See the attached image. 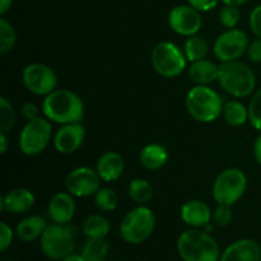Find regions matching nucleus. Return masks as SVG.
Here are the masks:
<instances>
[{
  "label": "nucleus",
  "instance_id": "1",
  "mask_svg": "<svg viewBox=\"0 0 261 261\" xmlns=\"http://www.w3.org/2000/svg\"><path fill=\"white\" fill-rule=\"evenodd\" d=\"M46 119L58 124H73L83 119L84 105L81 97L68 89H55L42 103Z\"/></svg>",
  "mask_w": 261,
  "mask_h": 261
},
{
  "label": "nucleus",
  "instance_id": "2",
  "mask_svg": "<svg viewBox=\"0 0 261 261\" xmlns=\"http://www.w3.org/2000/svg\"><path fill=\"white\" fill-rule=\"evenodd\" d=\"M177 252L182 261H219L222 255L214 237L199 228L188 229L180 234Z\"/></svg>",
  "mask_w": 261,
  "mask_h": 261
},
{
  "label": "nucleus",
  "instance_id": "3",
  "mask_svg": "<svg viewBox=\"0 0 261 261\" xmlns=\"http://www.w3.org/2000/svg\"><path fill=\"white\" fill-rule=\"evenodd\" d=\"M76 227L73 224H47L40 239L41 251L51 260H61L74 251L76 241Z\"/></svg>",
  "mask_w": 261,
  "mask_h": 261
},
{
  "label": "nucleus",
  "instance_id": "4",
  "mask_svg": "<svg viewBox=\"0 0 261 261\" xmlns=\"http://www.w3.org/2000/svg\"><path fill=\"white\" fill-rule=\"evenodd\" d=\"M218 81L222 88L231 96L241 98L252 93L256 84L255 74L241 61H226L219 65Z\"/></svg>",
  "mask_w": 261,
  "mask_h": 261
},
{
  "label": "nucleus",
  "instance_id": "5",
  "mask_svg": "<svg viewBox=\"0 0 261 261\" xmlns=\"http://www.w3.org/2000/svg\"><path fill=\"white\" fill-rule=\"evenodd\" d=\"M222 97L206 86H196L186 96V109L194 120L212 122L223 114Z\"/></svg>",
  "mask_w": 261,
  "mask_h": 261
},
{
  "label": "nucleus",
  "instance_id": "6",
  "mask_svg": "<svg viewBox=\"0 0 261 261\" xmlns=\"http://www.w3.org/2000/svg\"><path fill=\"white\" fill-rule=\"evenodd\" d=\"M155 227L154 213L142 205L130 211L120 224V236L126 244L140 245L152 236Z\"/></svg>",
  "mask_w": 261,
  "mask_h": 261
},
{
  "label": "nucleus",
  "instance_id": "7",
  "mask_svg": "<svg viewBox=\"0 0 261 261\" xmlns=\"http://www.w3.org/2000/svg\"><path fill=\"white\" fill-rule=\"evenodd\" d=\"M246 188V175L239 168H227L214 181V200L218 204L232 206L244 196Z\"/></svg>",
  "mask_w": 261,
  "mask_h": 261
},
{
  "label": "nucleus",
  "instance_id": "8",
  "mask_svg": "<svg viewBox=\"0 0 261 261\" xmlns=\"http://www.w3.org/2000/svg\"><path fill=\"white\" fill-rule=\"evenodd\" d=\"M152 65L160 75L166 78H175L180 75L186 68V56L172 42H160L152 51Z\"/></svg>",
  "mask_w": 261,
  "mask_h": 261
},
{
  "label": "nucleus",
  "instance_id": "9",
  "mask_svg": "<svg viewBox=\"0 0 261 261\" xmlns=\"http://www.w3.org/2000/svg\"><path fill=\"white\" fill-rule=\"evenodd\" d=\"M51 133L53 129L48 119L40 116L35 120H30L20 132V150L25 155L40 154L47 147L51 139Z\"/></svg>",
  "mask_w": 261,
  "mask_h": 261
},
{
  "label": "nucleus",
  "instance_id": "10",
  "mask_svg": "<svg viewBox=\"0 0 261 261\" xmlns=\"http://www.w3.org/2000/svg\"><path fill=\"white\" fill-rule=\"evenodd\" d=\"M25 88L37 96H47L58 87V76L46 64L33 63L24 68L22 74Z\"/></svg>",
  "mask_w": 261,
  "mask_h": 261
},
{
  "label": "nucleus",
  "instance_id": "11",
  "mask_svg": "<svg viewBox=\"0 0 261 261\" xmlns=\"http://www.w3.org/2000/svg\"><path fill=\"white\" fill-rule=\"evenodd\" d=\"M249 47V38L247 35L241 30H231L222 33L214 42V55L222 63L234 61L247 53Z\"/></svg>",
  "mask_w": 261,
  "mask_h": 261
},
{
  "label": "nucleus",
  "instance_id": "12",
  "mask_svg": "<svg viewBox=\"0 0 261 261\" xmlns=\"http://www.w3.org/2000/svg\"><path fill=\"white\" fill-rule=\"evenodd\" d=\"M101 180L97 171L89 167H78L71 171L65 180V188L69 194L76 198L96 195L101 189Z\"/></svg>",
  "mask_w": 261,
  "mask_h": 261
},
{
  "label": "nucleus",
  "instance_id": "13",
  "mask_svg": "<svg viewBox=\"0 0 261 261\" xmlns=\"http://www.w3.org/2000/svg\"><path fill=\"white\" fill-rule=\"evenodd\" d=\"M201 23L203 20L200 13L191 5H178L168 14V24L171 30L186 37L196 35L200 31Z\"/></svg>",
  "mask_w": 261,
  "mask_h": 261
},
{
  "label": "nucleus",
  "instance_id": "14",
  "mask_svg": "<svg viewBox=\"0 0 261 261\" xmlns=\"http://www.w3.org/2000/svg\"><path fill=\"white\" fill-rule=\"evenodd\" d=\"M86 138V129L79 122L65 124L56 132L54 145L56 150L63 154H71L82 147Z\"/></svg>",
  "mask_w": 261,
  "mask_h": 261
},
{
  "label": "nucleus",
  "instance_id": "15",
  "mask_svg": "<svg viewBox=\"0 0 261 261\" xmlns=\"http://www.w3.org/2000/svg\"><path fill=\"white\" fill-rule=\"evenodd\" d=\"M219 261H261V246L254 240H239L222 252Z\"/></svg>",
  "mask_w": 261,
  "mask_h": 261
},
{
  "label": "nucleus",
  "instance_id": "16",
  "mask_svg": "<svg viewBox=\"0 0 261 261\" xmlns=\"http://www.w3.org/2000/svg\"><path fill=\"white\" fill-rule=\"evenodd\" d=\"M71 194L59 193L55 194L48 201L47 213L54 223L68 224L75 214V203Z\"/></svg>",
  "mask_w": 261,
  "mask_h": 261
},
{
  "label": "nucleus",
  "instance_id": "17",
  "mask_svg": "<svg viewBox=\"0 0 261 261\" xmlns=\"http://www.w3.org/2000/svg\"><path fill=\"white\" fill-rule=\"evenodd\" d=\"M181 219L193 228H201L211 223L213 214L211 208L200 200H190L181 208Z\"/></svg>",
  "mask_w": 261,
  "mask_h": 261
},
{
  "label": "nucleus",
  "instance_id": "18",
  "mask_svg": "<svg viewBox=\"0 0 261 261\" xmlns=\"http://www.w3.org/2000/svg\"><path fill=\"white\" fill-rule=\"evenodd\" d=\"M35 204V195L28 189L18 188L5 194L2 199V209L12 214H23Z\"/></svg>",
  "mask_w": 261,
  "mask_h": 261
},
{
  "label": "nucleus",
  "instance_id": "19",
  "mask_svg": "<svg viewBox=\"0 0 261 261\" xmlns=\"http://www.w3.org/2000/svg\"><path fill=\"white\" fill-rule=\"evenodd\" d=\"M125 168L124 158L116 152H106L97 161L96 171L99 177L106 182L117 180Z\"/></svg>",
  "mask_w": 261,
  "mask_h": 261
},
{
  "label": "nucleus",
  "instance_id": "20",
  "mask_svg": "<svg viewBox=\"0 0 261 261\" xmlns=\"http://www.w3.org/2000/svg\"><path fill=\"white\" fill-rule=\"evenodd\" d=\"M47 227V222L41 216H31L18 223L15 234L23 242H32L41 239Z\"/></svg>",
  "mask_w": 261,
  "mask_h": 261
},
{
  "label": "nucleus",
  "instance_id": "21",
  "mask_svg": "<svg viewBox=\"0 0 261 261\" xmlns=\"http://www.w3.org/2000/svg\"><path fill=\"white\" fill-rule=\"evenodd\" d=\"M219 66L213 61L201 59V60L191 63L189 68V76L198 86H206L216 79H218Z\"/></svg>",
  "mask_w": 261,
  "mask_h": 261
},
{
  "label": "nucleus",
  "instance_id": "22",
  "mask_svg": "<svg viewBox=\"0 0 261 261\" xmlns=\"http://www.w3.org/2000/svg\"><path fill=\"white\" fill-rule=\"evenodd\" d=\"M168 160V153L163 145L149 144L142 149L139 161L147 170H160L166 165Z\"/></svg>",
  "mask_w": 261,
  "mask_h": 261
},
{
  "label": "nucleus",
  "instance_id": "23",
  "mask_svg": "<svg viewBox=\"0 0 261 261\" xmlns=\"http://www.w3.org/2000/svg\"><path fill=\"white\" fill-rule=\"evenodd\" d=\"M82 229L88 239H105L110 233L111 224L106 217L101 214H93L84 221Z\"/></svg>",
  "mask_w": 261,
  "mask_h": 261
},
{
  "label": "nucleus",
  "instance_id": "24",
  "mask_svg": "<svg viewBox=\"0 0 261 261\" xmlns=\"http://www.w3.org/2000/svg\"><path fill=\"white\" fill-rule=\"evenodd\" d=\"M110 245L105 239H88L84 244L82 255L84 261H106Z\"/></svg>",
  "mask_w": 261,
  "mask_h": 261
},
{
  "label": "nucleus",
  "instance_id": "25",
  "mask_svg": "<svg viewBox=\"0 0 261 261\" xmlns=\"http://www.w3.org/2000/svg\"><path fill=\"white\" fill-rule=\"evenodd\" d=\"M223 116L232 126H241L249 120V109L239 101H228L223 106Z\"/></svg>",
  "mask_w": 261,
  "mask_h": 261
},
{
  "label": "nucleus",
  "instance_id": "26",
  "mask_svg": "<svg viewBox=\"0 0 261 261\" xmlns=\"http://www.w3.org/2000/svg\"><path fill=\"white\" fill-rule=\"evenodd\" d=\"M184 51H185V56L189 61L194 63V61L201 60L208 55V43L200 36H190L188 40L185 41V46H184Z\"/></svg>",
  "mask_w": 261,
  "mask_h": 261
},
{
  "label": "nucleus",
  "instance_id": "27",
  "mask_svg": "<svg viewBox=\"0 0 261 261\" xmlns=\"http://www.w3.org/2000/svg\"><path fill=\"white\" fill-rule=\"evenodd\" d=\"M129 196L138 204L149 203L153 198V186L144 178H135L129 184Z\"/></svg>",
  "mask_w": 261,
  "mask_h": 261
},
{
  "label": "nucleus",
  "instance_id": "28",
  "mask_svg": "<svg viewBox=\"0 0 261 261\" xmlns=\"http://www.w3.org/2000/svg\"><path fill=\"white\" fill-rule=\"evenodd\" d=\"M17 42V33L7 19H0V54L5 55L13 50Z\"/></svg>",
  "mask_w": 261,
  "mask_h": 261
},
{
  "label": "nucleus",
  "instance_id": "29",
  "mask_svg": "<svg viewBox=\"0 0 261 261\" xmlns=\"http://www.w3.org/2000/svg\"><path fill=\"white\" fill-rule=\"evenodd\" d=\"M15 124V111L12 103L5 98L0 97V132L9 133L14 127Z\"/></svg>",
  "mask_w": 261,
  "mask_h": 261
},
{
  "label": "nucleus",
  "instance_id": "30",
  "mask_svg": "<svg viewBox=\"0 0 261 261\" xmlns=\"http://www.w3.org/2000/svg\"><path fill=\"white\" fill-rule=\"evenodd\" d=\"M94 201H96L97 208L103 212H112L116 209L119 198L116 193L109 188H101L94 195Z\"/></svg>",
  "mask_w": 261,
  "mask_h": 261
},
{
  "label": "nucleus",
  "instance_id": "31",
  "mask_svg": "<svg viewBox=\"0 0 261 261\" xmlns=\"http://www.w3.org/2000/svg\"><path fill=\"white\" fill-rule=\"evenodd\" d=\"M240 10L236 5H227L224 4V7L219 10V22L223 27L226 28H234L237 25V23L240 22Z\"/></svg>",
  "mask_w": 261,
  "mask_h": 261
},
{
  "label": "nucleus",
  "instance_id": "32",
  "mask_svg": "<svg viewBox=\"0 0 261 261\" xmlns=\"http://www.w3.org/2000/svg\"><path fill=\"white\" fill-rule=\"evenodd\" d=\"M249 121L256 130L261 132V88L251 98L249 105Z\"/></svg>",
  "mask_w": 261,
  "mask_h": 261
},
{
  "label": "nucleus",
  "instance_id": "33",
  "mask_svg": "<svg viewBox=\"0 0 261 261\" xmlns=\"http://www.w3.org/2000/svg\"><path fill=\"white\" fill-rule=\"evenodd\" d=\"M233 219V212H232L231 205H224V204H218L213 213V221L218 227H227Z\"/></svg>",
  "mask_w": 261,
  "mask_h": 261
},
{
  "label": "nucleus",
  "instance_id": "34",
  "mask_svg": "<svg viewBox=\"0 0 261 261\" xmlns=\"http://www.w3.org/2000/svg\"><path fill=\"white\" fill-rule=\"evenodd\" d=\"M13 239H14L13 229L5 222H2L0 223V251H7L10 247V245H12Z\"/></svg>",
  "mask_w": 261,
  "mask_h": 261
},
{
  "label": "nucleus",
  "instance_id": "35",
  "mask_svg": "<svg viewBox=\"0 0 261 261\" xmlns=\"http://www.w3.org/2000/svg\"><path fill=\"white\" fill-rule=\"evenodd\" d=\"M250 28L256 37L261 38V5H257L250 14Z\"/></svg>",
  "mask_w": 261,
  "mask_h": 261
},
{
  "label": "nucleus",
  "instance_id": "36",
  "mask_svg": "<svg viewBox=\"0 0 261 261\" xmlns=\"http://www.w3.org/2000/svg\"><path fill=\"white\" fill-rule=\"evenodd\" d=\"M247 56H249V59L252 63H261V38L257 37L256 40L249 43Z\"/></svg>",
  "mask_w": 261,
  "mask_h": 261
},
{
  "label": "nucleus",
  "instance_id": "37",
  "mask_svg": "<svg viewBox=\"0 0 261 261\" xmlns=\"http://www.w3.org/2000/svg\"><path fill=\"white\" fill-rule=\"evenodd\" d=\"M189 5L195 8L199 12H209L217 7L218 0H188Z\"/></svg>",
  "mask_w": 261,
  "mask_h": 261
},
{
  "label": "nucleus",
  "instance_id": "38",
  "mask_svg": "<svg viewBox=\"0 0 261 261\" xmlns=\"http://www.w3.org/2000/svg\"><path fill=\"white\" fill-rule=\"evenodd\" d=\"M22 115L24 119H27V121H30V120H35L40 117V111H38V107L35 103L25 102L22 106Z\"/></svg>",
  "mask_w": 261,
  "mask_h": 261
},
{
  "label": "nucleus",
  "instance_id": "39",
  "mask_svg": "<svg viewBox=\"0 0 261 261\" xmlns=\"http://www.w3.org/2000/svg\"><path fill=\"white\" fill-rule=\"evenodd\" d=\"M254 154L256 161L259 162V165L261 166V135L257 137V139L255 140V144H254Z\"/></svg>",
  "mask_w": 261,
  "mask_h": 261
},
{
  "label": "nucleus",
  "instance_id": "40",
  "mask_svg": "<svg viewBox=\"0 0 261 261\" xmlns=\"http://www.w3.org/2000/svg\"><path fill=\"white\" fill-rule=\"evenodd\" d=\"M8 150V138L5 133L0 132V152L2 154H4L5 152Z\"/></svg>",
  "mask_w": 261,
  "mask_h": 261
},
{
  "label": "nucleus",
  "instance_id": "41",
  "mask_svg": "<svg viewBox=\"0 0 261 261\" xmlns=\"http://www.w3.org/2000/svg\"><path fill=\"white\" fill-rule=\"evenodd\" d=\"M13 0H0V14H5L10 9Z\"/></svg>",
  "mask_w": 261,
  "mask_h": 261
},
{
  "label": "nucleus",
  "instance_id": "42",
  "mask_svg": "<svg viewBox=\"0 0 261 261\" xmlns=\"http://www.w3.org/2000/svg\"><path fill=\"white\" fill-rule=\"evenodd\" d=\"M60 261H84V259L82 254H74V252H70V254L66 255V256L63 257Z\"/></svg>",
  "mask_w": 261,
  "mask_h": 261
},
{
  "label": "nucleus",
  "instance_id": "43",
  "mask_svg": "<svg viewBox=\"0 0 261 261\" xmlns=\"http://www.w3.org/2000/svg\"><path fill=\"white\" fill-rule=\"evenodd\" d=\"M222 2L227 5H236V7H239V5H242L245 4V3H247L249 0H222Z\"/></svg>",
  "mask_w": 261,
  "mask_h": 261
},
{
  "label": "nucleus",
  "instance_id": "44",
  "mask_svg": "<svg viewBox=\"0 0 261 261\" xmlns=\"http://www.w3.org/2000/svg\"><path fill=\"white\" fill-rule=\"evenodd\" d=\"M142 261H145V260H142Z\"/></svg>",
  "mask_w": 261,
  "mask_h": 261
}]
</instances>
